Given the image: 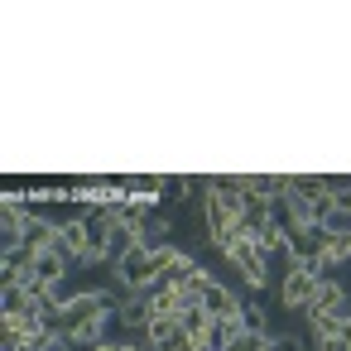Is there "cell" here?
<instances>
[{"label": "cell", "instance_id": "obj_5", "mask_svg": "<svg viewBox=\"0 0 351 351\" xmlns=\"http://www.w3.org/2000/svg\"><path fill=\"white\" fill-rule=\"evenodd\" d=\"M322 245H327V226H298V231H289V260L293 265L322 260Z\"/></svg>", "mask_w": 351, "mask_h": 351}, {"label": "cell", "instance_id": "obj_11", "mask_svg": "<svg viewBox=\"0 0 351 351\" xmlns=\"http://www.w3.org/2000/svg\"><path fill=\"white\" fill-rule=\"evenodd\" d=\"M322 255H327L332 265H346V260H351V226H341V231H327V245H322Z\"/></svg>", "mask_w": 351, "mask_h": 351}, {"label": "cell", "instance_id": "obj_8", "mask_svg": "<svg viewBox=\"0 0 351 351\" xmlns=\"http://www.w3.org/2000/svg\"><path fill=\"white\" fill-rule=\"evenodd\" d=\"M135 250H140V231H135V221L125 217V221L106 236V265H121V260L135 255Z\"/></svg>", "mask_w": 351, "mask_h": 351}, {"label": "cell", "instance_id": "obj_9", "mask_svg": "<svg viewBox=\"0 0 351 351\" xmlns=\"http://www.w3.org/2000/svg\"><path fill=\"white\" fill-rule=\"evenodd\" d=\"M116 317H121L130 332H140V337H145V332H149V322H154V313H149V298H145V293L125 298V303L116 308Z\"/></svg>", "mask_w": 351, "mask_h": 351}, {"label": "cell", "instance_id": "obj_7", "mask_svg": "<svg viewBox=\"0 0 351 351\" xmlns=\"http://www.w3.org/2000/svg\"><path fill=\"white\" fill-rule=\"evenodd\" d=\"M183 337H188V332H183V317H154L149 332H145V346H149V351H178Z\"/></svg>", "mask_w": 351, "mask_h": 351}, {"label": "cell", "instance_id": "obj_15", "mask_svg": "<svg viewBox=\"0 0 351 351\" xmlns=\"http://www.w3.org/2000/svg\"><path fill=\"white\" fill-rule=\"evenodd\" d=\"M92 351H125L121 341H101V346H92Z\"/></svg>", "mask_w": 351, "mask_h": 351}, {"label": "cell", "instance_id": "obj_13", "mask_svg": "<svg viewBox=\"0 0 351 351\" xmlns=\"http://www.w3.org/2000/svg\"><path fill=\"white\" fill-rule=\"evenodd\" d=\"M313 346H317V351H351V322L337 327L332 337H313Z\"/></svg>", "mask_w": 351, "mask_h": 351}, {"label": "cell", "instance_id": "obj_6", "mask_svg": "<svg viewBox=\"0 0 351 351\" xmlns=\"http://www.w3.org/2000/svg\"><path fill=\"white\" fill-rule=\"evenodd\" d=\"M202 308H207L212 317H241L245 298H241V293H236L231 284H221V279H217V284H212V289L202 293Z\"/></svg>", "mask_w": 351, "mask_h": 351}, {"label": "cell", "instance_id": "obj_3", "mask_svg": "<svg viewBox=\"0 0 351 351\" xmlns=\"http://www.w3.org/2000/svg\"><path fill=\"white\" fill-rule=\"evenodd\" d=\"M226 260L241 269V279H245L250 289H265V284H269V255L255 245V236H250V231H241V236L226 245Z\"/></svg>", "mask_w": 351, "mask_h": 351}, {"label": "cell", "instance_id": "obj_14", "mask_svg": "<svg viewBox=\"0 0 351 351\" xmlns=\"http://www.w3.org/2000/svg\"><path fill=\"white\" fill-rule=\"evenodd\" d=\"M226 351H269V337H255V332H245V337H236Z\"/></svg>", "mask_w": 351, "mask_h": 351}, {"label": "cell", "instance_id": "obj_2", "mask_svg": "<svg viewBox=\"0 0 351 351\" xmlns=\"http://www.w3.org/2000/svg\"><path fill=\"white\" fill-rule=\"evenodd\" d=\"M178 255H183L178 245H164V250H145V245H140L135 255H125V260L116 265V279H121L130 293H145L154 279H164V274H169V265H173Z\"/></svg>", "mask_w": 351, "mask_h": 351}, {"label": "cell", "instance_id": "obj_10", "mask_svg": "<svg viewBox=\"0 0 351 351\" xmlns=\"http://www.w3.org/2000/svg\"><path fill=\"white\" fill-rule=\"evenodd\" d=\"M236 337H245L241 317H212V327H207V351H226Z\"/></svg>", "mask_w": 351, "mask_h": 351}, {"label": "cell", "instance_id": "obj_1", "mask_svg": "<svg viewBox=\"0 0 351 351\" xmlns=\"http://www.w3.org/2000/svg\"><path fill=\"white\" fill-rule=\"evenodd\" d=\"M111 317H116L111 293H106V289H82V293H73V298L63 303V313H58V337L92 351V346H101V332H106Z\"/></svg>", "mask_w": 351, "mask_h": 351}, {"label": "cell", "instance_id": "obj_12", "mask_svg": "<svg viewBox=\"0 0 351 351\" xmlns=\"http://www.w3.org/2000/svg\"><path fill=\"white\" fill-rule=\"evenodd\" d=\"M241 327H245V332H255V337H265L269 313H265V303H260V298H245V308H241Z\"/></svg>", "mask_w": 351, "mask_h": 351}, {"label": "cell", "instance_id": "obj_4", "mask_svg": "<svg viewBox=\"0 0 351 351\" xmlns=\"http://www.w3.org/2000/svg\"><path fill=\"white\" fill-rule=\"evenodd\" d=\"M313 298H317V279H313L308 269L289 265V269H284V279H279V303H284L289 313H308V308H313Z\"/></svg>", "mask_w": 351, "mask_h": 351}]
</instances>
